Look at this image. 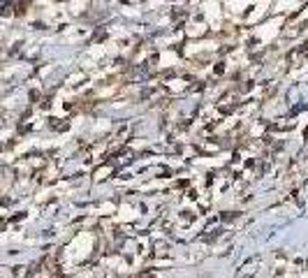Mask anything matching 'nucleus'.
I'll use <instances>...</instances> for the list:
<instances>
[{"mask_svg":"<svg viewBox=\"0 0 308 278\" xmlns=\"http://www.w3.org/2000/svg\"><path fill=\"white\" fill-rule=\"evenodd\" d=\"M5 5H7V0H0V10H3Z\"/></svg>","mask_w":308,"mask_h":278,"instance_id":"obj_1","label":"nucleus"}]
</instances>
